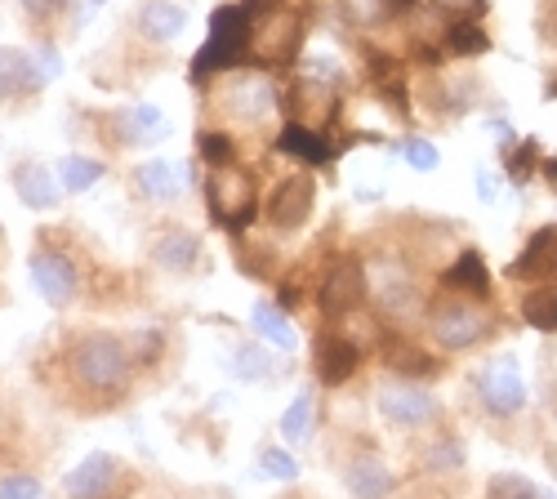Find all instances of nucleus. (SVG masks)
<instances>
[{"mask_svg": "<svg viewBox=\"0 0 557 499\" xmlns=\"http://www.w3.org/2000/svg\"><path fill=\"white\" fill-rule=\"evenodd\" d=\"M67 366H72V379L89 392H125L138 361L129 339L112 330H85L67 348Z\"/></svg>", "mask_w": 557, "mask_h": 499, "instance_id": "f257e3e1", "label": "nucleus"}, {"mask_svg": "<svg viewBox=\"0 0 557 499\" xmlns=\"http://www.w3.org/2000/svg\"><path fill=\"white\" fill-rule=\"evenodd\" d=\"M424 326L437 352H473L495 335V312L482 299H463V295H437L424 308Z\"/></svg>", "mask_w": 557, "mask_h": 499, "instance_id": "f03ea898", "label": "nucleus"}, {"mask_svg": "<svg viewBox=\"0 0 557 499\" xmlns=\"http://www.w3.org/2000/svg\"><path fill=\"white\" fill-rule=\"evenodd\" d=\"M473 397L482 406V415L508 424V420H522L531 411V388L522 379V366H518V357H491L486 366L473 375Z\"/></svg>", "mask_w": 557, "mask_h": 499, "instance_id": "7ed1b4c3", "label": "nucleus"}, {"mask_svg": "<svg viewBox=\"0 0 557 499\" xmlns=\"http://www.w3.org/2000/svg\"><path fill=\"white\" fill-rule=\"evenodd\" d=\"M366 282H370V299H375V308L388 322H406L410 312L429 308L420 282H414V267L401 254H375L366 263Z\"/></svg>", "mask_w": 557, "mask_h": 499, "instance_id": "20e7f679", "label": "nucleus"}, {"mask_svg": "<svg viewBox=\"0 0 557 499\" xmlns=\"http://www.w3.org/2000/svg\"><path fill=\"white\" fill-rule=\"evenodd\" d=\"M206 205H210V219L219 223L223 233L242 237L250 223L259 219V192H255V178L237 165L227 170H214L206 178Z\"/></svg>", "mask_w": 557, "mask_h": 499, "instance_id": "39448f33", "label": "nucleus"}, {"mask_svg": "<svg viewBox=\"0 0 557 499\" xmlns=\"http://www.w3.org/2000/svg\"><path fill=\"white\" fill-rule=\"evenodd\" d=\"M375 411L388 428H401V433H414V428H429L442 420V401L414 379H384L375 388Z\"/></svg>", "mask_w": 557, "mask_h": 499, "instance_id": "423d86ee", "label": "nucleus"}, {"mask_svg": "<svg viewBox=\"0 0 557 499\" xmlns=\"http://www.w3.org/2000/svg\"><path fill=\"white\" fill-rule=\"evenodd\" d=\"M370 299V282H366V263L357 254H339L326 277H321L317 286V308L326 322H344V316H352L361 303Z\"/></svg>", "mask_w": 557, "mask_h": 499, "instance_id": "0eeeda50", "label": "nucleus"}, {"mask_svg": "<svg viewBox=\"0 0 557 499\" xmlns=\"http://www.w3.org/2000/svg\"><path fill=\"white\" fill-rule=\"evenodd\" d=\"M27 277H32L36 295L50 303V308H67V303L81 295V267H76V259H72L67 250H54V246L32 250Z\"/></svg>", "mask_w": 557, "mask_h": 499, "instance_id": "6e6552de", "label": "nucleus"}, {"mask_svg": "<svg viewBox=\"0 0 557 499\" xmlns=\"http://www.w3.org/2000/svg\"><path fill=\"white\" fill-rule=\"evenodd\" d=\"M223 112L227 116H237V121H246V125H259V121H268L272 112H282V89H276V80L268 76V72H242V76H232L227 85H223Z\"/></svg>", "mask_w": 557, "mask_h": 499, "instance_id": "1a4fd4ad", "label": "nucleus"}, {"mask_svg": "<svg viewBox=\"0 0 557 499\" xmlns=\"http://www.w3.org/2000/svg\"><path fill=\"white\" fill-rule=\"evenodd\" d=\"M312 210H317V178L308 170L286 174L263 201V219L272 223L276 233H299L304 223L312 219Z\"/></svg>", "mask_w": 557, "mask_h": 499, "instance_id": "9d476101", "label": "nucleus"}, {"mask_svg": "<svg viewBox=\"0 0 557 499\" xmlns=\"http://www.w3.org/2000/svg\"><path fill=\"white\" fill-rule=\"evenodd\" d=\"M361 371V344L339 330H321L312 344V375L321 388H344Z\"/></svg>", "mask_w": 557, "mask_h": 499, "instance_id": "9b49d317", "label": "nucleus"}, {"mask_svg": "<svg viewBox=\"0 0 557 499\" xmlns=\"http://www.w3.org/2000/svg\"><path fill=\"white\" fill-rule=\"evenodd\" d=\"M121 473H125L121 456H112V450H89L81 464L67 469L63 495H67V499H112Z\"/></svg>", "mask_w": 557, "mask_h": 499, "instance_id": "f8f14e48", "label": "nucleus"}, {"mask_svg": "<svg viewBox=\"0 0 557 499\" xmlns=\"http://www.w3.org/2000/svg\"><path fill=\"white\" fill-rule=\"evenodd\" d=\"M508 282L518 286H540V282H557V223H544L527 237V246L518 250V259L504 267Z\"/></svg>", "mask_w": 557, "mask_h": 499, "instance_id": "ddd939ff", "label": "nucleus"}, {"mask_svg": "<svg viewBox=\"0 0 557 499\" xmlns=\"http://www.w3.org/2000/svg\"><path fill=\"white\" fill-rule=\"evenodd\" d=\"M272 148L282 157H295L304 170H326L339 157V144L331 139V134H321L317 125H308V121L282 125V129H276V139H272Z\"/></svg>", "mask_w": 557, "mask_h": 499, "instance_id": "4468645a", "label": "nucleus"}, {"mask_svg": "<svg viewBox=\"0 0 557 499\" xmlns=\"http://www.w3.org/2000/svg\"><path fill=\"white\" fill-rule=\"evenodd\" d=\"M397 473L384 456H375V450H357V456H348L344 464V490L348 499H393L397 495Z\"/></svg>", "mask_w": 557, "mask_h": 499, "instance_id": "2eb2a0df", "label": "nucleus"}, {"mask_svg": "<svg viewBox=\"0 0 557 499\" xmlns=\"http://www.w3.org/2000/svg\"><path fill=\"white\" fill-rule=\"evenodd\" d=\"M442 290L446 295H463V299H482V303H491L495 299V282H491V267H486V259H482V250L478 246H463L446 267H442Z\"/></svg>", "mask_w": 557, "mask_h": 499, "instance_id": "dca6fc26", "label": "nucleus"}, {"mask_svg": "<svg viewBox=\"0 0 557 499\" xmlns=\"http://www.w3.org/2000/svg\"><path fill=\"white\" fill-rule=\"evenodd\" d=\"M380 357H384L388 375H397V379H414V384H424V379L442 375V366H446L442 357H433L429 348L410 344V339H401V335H393V330H380Z\"/></svg>", "mask_w": 557, "mask_h": 499, "instance_id": "f3484780", "label": "nucleus"}, {"mask_svg": "<svg viewBox=\"0 0 557 499\" xmlns=\"http://www.w3.org/2000/svg\"><path fill=\"white\" fill-rule=\"evenodd\" d=\"M10 184H14V192H18V201L27 205V210H36V214H50V210H59L63 205V184H59V174L45 165V161H18L14 170H10Z\"/></svg>", "mask_w": 557, "mask_h": 499, "instance_id": "a211bd4d", "label": "nucleus"}, {"mask_svg": "<svg viewBox=\"0 0 557 499\" xmlns=\"http://www.w3.org/2000/svg\"><path fill=\"white\" fill-rule=\"evenodd\" d=\"M134 27L152 45H170V40H178L183 32H188V10H183L178 0H144L138 14H134Z\"/></svg>", "mask_w": 557, "mask_h": 499, "instance_id": "6ab92c4d", "label": "nucleus"}, {"mask_svg": "<svg viewBox=\"0 0 557 499\" xmlns=\"http://www.w3.org/2000/svg\"><path fill=\"white\" fill-rule=\"evenodd\" d=\"M165 129H170V121H165V112L157 103H134V108H121L112 116V134H116L121 148H148Z\"/></svg>", "mask_w": 557, "mask_h": 499, "instance_id": "aec40b11", "label": "nucleus"}, {"mask_svg": "<svg viewBox=\"0 0 557 499\" xmlns=\"http://www.w3.org/2000/svg\"><path fill=\"white\" fill-rule=\"evenodd\" d=\"M152 263L161 272H174V277H183V272H193L201 263V237L188 233V228H161L152 237Z\"/></svg>", "mask_w": 557, "mask_h": 499, "instance_id": "412c9836", "label": "nucleus"}, {"mask_svg": "<svg viewBox=\"0 0 557 499\" xmlns=\"http://www.w3.org/2000/svg\"><path fill=\"white\" fill-rule=\"evenodd\" d=\"M45 80L40 67L32 59V50H14V45H0V103L5 99H27L36 95Z\"/></svg>", "mask_w": 557, "mask_h": 499, "instance_id": "4be33fe9", "label": "nucleus"}, {"mask_svg": "<svg viewBox=\"0 0 557 499\" xmlns=\"http://www.w3.org/2000/svg\"><path fill=\"white\" fill-rule=\"evenodd\" d=\"M250 326H255V339H263V344L276 348V352H295V348H299V335H295V326H290V312L276 303V299H255Z\"/></svg>", "mask_w": 557, "mask_h": 499, "instance_id": "5701e85b", "label": "nucleus"}, {"mask_svg": "<svg viewBox=\"0 0 557 499\" xmlns=\"http://www.w3.org/2000/svg\"><path fill=\"white\" fill-rule=\"evenodd\" d=\"M178 174H188V170H178V165L152 157V161H144L134 170V188H138V197L152 201V205H170V201L183 197V178Z\"/></svg>", "mask_w": 557, "mask_h": 499, "instance_id": "b1692460", "label": "nucleus"}, {"mask_svg": "<svg viewBox=\"0 0 557 499\" xmlns=\"http://www.w3.org/2000/svg\"><path fill=\"white\" fill-rule=\"evenodd\" d=\"M276 433H282V446H290V450L312 446V437H317V392L312 388L295 392V401L282 411V420H276Z\"/></svg>", "mask_w": 557, "mask_h": 499, "instance_id": "393cba45", "label": "nucleus"}, {"mask_svg": "<svg viewBox=\"0 0 557 499\" xmlns=\"http://www.w3.org/2000/svg\"><path fill=\"white\" fill-rule=\"evenodd\" d=\"M463 464H469V446H463L459 433L450 428H437L424 450H420V469L433 473V477H446V473H463Z\"/></svg>", "mask_w": 557, "mask_h": 499, "instance_id": "a878e982", "label": "nucleus"}, {"mask_svg": "<svg viewBox=\"0 0 557 499\" xmlns=\"http://www.w3.org/2000/svg\"><path fill=\"white\" fill-rule=\"evenodd\" d=\"M491 32L482 27V18H459V23H446L442 27V50L446 59H482L491 54Z\"/></svg>", "mask_w": 557, "mask_h": 499, "instance_id": "bb28decb", "label": "nucleus"}, {"mask_svg": "<svg viewBox=\"0 0 557 499\" xmlns=\"http://www.w3.org/2000/svg\"><path fill=\"white\" fill-rule=\"evenodd\" d=\"M54 174H59V184H63V192L67 197H85V192H95L103 178H108V165L99 161V157H85V152H67L59 165H54Z\"/></svg>", "mask_w": 557, "mask_h": 499, "instance_id": "cd10ccee", "label": "nucleus"}, {"mask_svg": "<svg viewBox=\"0 0 557 499\" xmlns=\"http://www.w3.org/2000/svg\"><path fill=\"white\" fill-rule=\"evenodd\" d=\"M522 322L540 335H557V282H540V286H527L522 290Z\"/></svg>", "mask_w": 557, "mask_h": 499, "instance_id": "c85d7f7f", "label": "nucleus"}, {"mask_svg": "<svg viewBox=\"0 0 557 499\" xmlns=\"http://www.w3.org/2000/svg\"><path fill=\"white\" fill-rule=\"evenodd\" d=\"M227 371L237 375L242 384H263V379H272V375H276V361H272V352H268V344H263V339H246V344L232 348Z\"/></svg>", "mask_w": 557, "mask_h": 499, "instance_id": "c756f323", "label": "nucleus"}, {"mask_svg": "<svg viewBox=\"0 0 557 499\" xmlns=\"http://www.w3.org/2000/svg\"><path fill=\"white\" fill-rule=\"evenodd\" d=\"M499 161H504V178L513 188H527L531 178L544 170V148H540V139L535 134H527V139H518L508 152H499Z\"/></svg>", "mask_w": 557, "mask_h": 499, "instance_id": "7c9ffc66", "label": "nucleus"}, {"mask_svg": "<svg viewBox=\"0 0 557 499\" xmlns=\"http://www.w3.org/2000/svg\"><path fill=\"white\" fill-rule=\"evenodd\" d=\"M197 157L210 170H227V165H237V139L227 129H197Z\"/></svg>", "mask_w": 557, "mask_h": 499, "instance_id": "2f4dec72", "label": "nucleus"}, {"mask_svg": "<svg viewBox=\"0 0 557 499\" xmlns=\"http://www.w3.org/2000/svg\"><path fill=\"white\" fill-rule=\"evenodd\" d=\"M482 499H544V490H540L527 473L504 469V473H491V477H486V495H482Z\"/></svg>", "mask_w": 557, "mask_h": 499, "instance_id": "473e14b6", "label": "nucleus"}, {"mask_svg": "<svg viewBox=\"0 0 557 499\" xmlns=\"http://www.w3.org/2000/svg\"><path fill=\"white\" fill-rule=\"evenodd\" d=\"M259 473L272 482H299L304 464L295 460L290 446H259Z\"/></svg>", "mask_w": 557, "mask_h": 499, "instance_id": "72a5a7b5", "label": "nucleus"}, {"mask_svg": "<svg viewBox=\"0 0 557 499\" xmlns=\"http://www.w3.org/2000/svg\"><path fill=\"white\" fill-rule=\"evenodd\" d=\"M397 157L410 165V170H420V174H433L442 165V152L433 139H424V134H406V139L397 144Z\"/></svg>", "mask_w": 557, "mask_h": 499, "instance_id": "f704fd0d", "label": "nucleus"}, {"mask_svg": "<svg viewBox=\"0 0 557 499\" xmlns=\"http://www.w3.org/2000/svg\"><path fill=\"white\" fill-rule=\"evenodd\" d=\"M335 5H339V18L348 27H375V23L393 18L388 14V0H335Z\"/></svg>", "mask_w": 557, "mask_h": 499, "instance_id": "c9c22d12", "label": "nucleus"}, {"mask_svg": "<svg viewBox=\"0 0 557 499\" xmlns=\"http://www.w3.org/2000/svg\"><path fill=\"white\" fill-rule=\"evenodd\" d=\"M129 348H134V361H138V366H157V361L165 357V326H152V330H138Z\"/></svg>", "mask_w": 557, "mask_h": 499, "instance_id": "e433bc0d", "label": "nucleus"}, {"mask_svg": "<svg viewBox=\"0 0 557 499\" xmlns=\"http://www.w3.org/2000/svg\"><path fill=\"white\" fill-rule=\"evenodd\" d=\"M429 10H437L446 23H459V18H486L491 0H429Z\"/></svg>", "mask_w": 557, "mask_h": 499, "instance_id": "4c0bfd02", "label": "nucleus"}, {"mask_svg": "<svg viewBox=\"0 0 557 499\" xmlns=\"http://www.w3.org/2000/svg\"><path fill=\"white\" fill-rule=\"evenodd\" d=\"M0 499H45V486L36 473H10L0 477Z\"/></svg>", "mask_w": 557, "mask_h": 499, "instance_id": "58836bf2", "label": "nucleus"}, {"mask_svg": "<svg viewBox=\"0 0 557 499\" xmlns=\"http://www.w3.org/2000/svg\"><path fill=\"white\" fill-rule=\"evenodd\" d=\"M32 59H36V67H40V80H45V85H50V80L63 72V54H59V45H54V40H36Z\"/></svg>", "mask_w": 557, "mask_h": 499, "instance_id": "ea45409f", "label": "nucleus"}, {"mask_svg": "<svg viewBox=\"0 0 557 499\" xmlns=\"http://www.w3.org/2000/svg\"><path fill=\"white\" fill-rule=\"evenodd\" d=\"M18 5H23V14H27V18L45 23V18H54V14H63V10L72 5V0H18Z\"/></svg>", "mask_w": 557, "mask_h": 499, "instance_id": "a19ab883", "label": "nucleus"}, {"mask_svg": "<svg viewBox=\"0 0 557 499\" xmlns=\"http://www.w3.org/2000/svg\"><path fill=\"white\" fill-rule=\"evenodd\" d=\"M103 5H108V0H72V23H76V27H85V23L95 18Z\"/></svg>", "mask_w": 557, "mask_h": 499, "instance_id": "79ce46f5", "label": "nucleus"}, {"mask_svg": "<svg viewBox=\"0 0 557 499\" xmlns=\"http://www.w3.org/2000/svg\"><path fill=\"white\" fill-rule=\"evenodd\" d=\"M478 197H482L486 205L499 197V174H495V170H478Z\"/></svg>", "mask_w": 557, "mask_h": 499, "instance_id": "37998d69", "label": "nucleus"}, {"mask_svg": "<svg viewBox=\"0 0 557 499\" xmlns=\"http://www.w3.org/2000/svg\"><path fill=\"white\" fill-rule=\"evenodd\" d=\"M540 32H544V45H548V50H557V0H553V5L544 10V23H540Z\"/></svg>", "mask_w": 557, "mask_h": 499, "instance_id": "c03bdc74", "label": "nucleus"}, {"mask_svg": "<svg viewBox=\"0 0 557 499\" xmlns=\"http://www.w3.org/2000/svg\"><path fill=\"white\" fill-rule=\"evenodd\" d=\"M242 5L263 18V14H272V10H286V0H242Z\"/></svg>", "mask_w": 557, "mask_h": 499, "instance_id": "a18cd8bd", "label": "nucleus"}, {"mask_svg": "<svg viewBox=\"0 0 557 499\" xmlns=\"http://www.w3.org/2000/svg\"><path fill=\"white\" fill-rule=\"evenodd\" d=\"M540 178L548 184V192L557 197V152H553V157H544V170H540Z\"/></svg>", "mask_w": 557, "mask_h": 499, "instance_id": "49530a36", "label": "nucleus"}, {"mask_svg": "<svg viewBox=\"0 0 557 499\" xmlns=\"http://www.w3.org/2000/svg\"><path fill=\"white\" fill-rule=\"evenodd\" d=\"M420 10V0H388V14L393 18H406V14H414Z\"/></svg>", "mask_w": 557, "mask_h": 499, "instance_id": "de8ad7c7", "label": "nucleus"}]
</instances>
